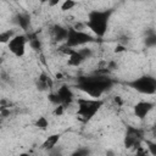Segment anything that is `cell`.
Segmentation results:
<instances>
[{"mask_svg":"<svg viewBox=\"0 0 156 156\" xmlns=\"http://www.w3.org/2000/svg\"><path fill=\"white\" fill-rule=\"evenodd\" d=\"M28 44V38L27 34L24 33H16L6 44L9 51L16 56V57H22L26 54V48Z\"/></svg>","mask_w":156,"mask_h":156,"instance_id":"obj_7","label":"cell"},{"mask_svg":"<svg viewBox=\"0 0 156 156\" xmlns=\"http://www.w3.org/2000/svg\"><path fill=\"white\" fill-rule=\"evenodd\" d=\"M146 149L150 151L151 155H156V143L155 141H150V140H146Z\"/></svg>","mask_w":156,"mask_h":156,"instance_id":"obj_19","label":"cell"},{"mask_svg":"<svg viewBox=\"0 0 156 156\" xmlns=\"http://www.w3.org/2000/svg\"><path fill=\"white\" fill-rule=\"evenodd\" d=\"M60 138H61V135L58 133H55V134H51V135L46 136V139L41 144V149L45 150V151H50L51 149H54L57 145V143L60 141Z\"/></svg>","mask_w":156,"mask_h":156,"instance_id":"obj_12","label":"cell"},{"mask_svg":"<svg viewBox=\"0 0 156 156\" xmlns=\"http://www.w3.org/2000/svg\"><path fill=\"white\" fill-rule=\"evenodd\" d=\"M115 102H116V104H118V105H122V104H123V101L121 100V98H119V96H116V98H115Z\"/></svg>","mask_w":156,"mask_h":156,"instance_id":"obj_23","label":"cell"},{"mask_svg":"<svg viewBox=\"0 0 156 156\" xmlns=\"http://www.w3.org/2000/svg\"><path fill=\"white\" fill-rule=\"evenodd\" d=\"M67 28L68 27H63L61 24H54V26H51L50 27L51 38L56 43H65L66 37H67Z\"/></svg>","mask_w":156,"mask_h":156,"instance_id":"obj_10","label":"cell"},{"mask_svg":"<svg viewBox=\"0 0 156 156\" xmlns=\"http://www.w3.org/2000/svg\"><path fill=\"white\" fill-rule=\"evenodd\" d=\"M61 2V0H49V2H48V5L50 6V7H55L56 5H58Z\"/></svg>","mask_w":156,"mask_h":156,"instance_id":"obj_22","label":"cell"},{"mask_svg":"<svg viewBox=\"0 0 156 156\" xmlns=\"http://www.w3.org/2000/svg\"><path fill=\"white\" fill-rule=\"evenodd\" d=\"M27 38H28V45L30 46V49H33L35 51H40V49H41V40H40V38L35 33L27 34Z\"/></svg>","mask_w":156,"mask_h":156,"instance_id":"obj_14","label":"cell"},{"mask_svg":"<svg viewBox=\"0 0 156 156\" xmlns=\"http://www.w3.org/2000/svg\"><path fill=\"white\" fill-rule=\"evenodd\" d=\"M144 141V130L136 127L128 126L124 133L123 143L127 149H138Z\"/></svg>","mask_w":156,"mask_h":156,"instance_id":"obj_8","label":"cell"},{"mask_svg":"<svg viewBox=\"0 0 156 156\" xmlns=\"http://www.w3.org/2000/svg\"><path fill=\"white\" fill-rule=\"evenodd\" d=\"M77 115L83 122H89L95 117L104 105V100L100 98H77Z\"/></svg>","mask_w":156,"mask_h":156,"instance_id":"obj_3","label":"cell"},{"mask_svg":"<svg viewBox=\"0 0 156 156\" xmlns=\"http://www.w3.org/2000/svg\"><path fill=\"white\" fill-rule=\"evenodd\" d=\"M93 41H95V37L88 33L87 30L76 29L72 26L67 28V37L65 40V46L77 49L80 46H85Z\"/></svg>","mask_w":156,"mask_h":156,"instance_id":"obj_4","label":"cell"},{"mask_svg":"<svg viewBox=\"0 0 156 156\" xmlns=\"http://www.w3.org/2000/svg\"><path fill=\"white\" fill-rule=\"evenodd\" d=\"M39 1H40L41 4H48V2H49V0H39Z\"/></svg>","mask_w":156,"mask_h":156,"instance_id":"obj_24","label":"cell"},{"mask_svg":"<svg viewBox=\"0 0 156 156\" xmlns=\"http://www.w3.org/2000/svg\"><path fill=\"white\" fill-rule=\"evenodd\" d=\"M65 106H62V105H56L55 106V110H54V115H56V116H61L62 113H63V111H65Z\"/></svg>","mask_w":156,"mask_h":156,"instance_id":"obj_20","label":"cell"},{"mask_svg":"<svg viewBox=\"0 0 156 156\" xmlns=\"http://www.w3.org/2000/svg\"><path fill=\"white\" fill-rule=\"evenodd\" d=\"M15 30L13 29H6L4 32H0V44H7L9 40L15 35Z\"/></svg>","mask_w":156,"mask_h":156,"instance_id":"obj_15","label":"cell"},{"mask_svg":"<svg viewBox=\"0 0 156 156\" xmlns=\"http://www.w3.org/2000/svg\"><path fill=\"white\" fill-rule=\"evenodd\" d=\"M144 43H145V45L147 48H155L156 46V34H155L154 30H151V32H149L146 34Z\"/></svg>","mask_w":156,"mask_h":156,"instance_id":"obj_16","label":"cell"},{"mask_svg":"<svg viewBox=\"0 0 156 156\" xmlns=\"http://www.w3.org/2000/svg\"><path fill=\"white\" fill-rule=\"evenodd\" d=\"M112 11L111 10H93L88 13L85 27L93 33L94 37L102 38L107 33L110 17Z\"/></svg>","mask_w":156,"mask_h":156,"instance_id":"obj_2","label":"cell"},{"mask_svg":"<svg viewBox=\"0 0 156 156\" xmlns=\"http://www.w3.org/2000/svg\"><path fill=\"white\" fill-rule=\"evenodd\" d=\"M35 127L39 128V129H41V130H45V129H48V127H49V121L46 119V117L40 116V117L35 121Z\"/></svg>","mask_w":156,"mask_h":156,"instance_id":"obj_18","label":"cell"},{"mask_svg":"<svg viewBox=\"0 0 156 156\" xmlns=\"http://www.w3.org/2000/svg\"><path fill=\"white\" fill-rule=\"evenodd\" d=\"M76 6H77V1L76 0H63L61 2L60 9H61V11L66 12V11H69V10L74 9Z\"/></svg>","mask_w":156,"mask_h":156,"instance_id":"obj_17","label":"cell"},{"mask_svg":"<svg viewBox=\"0 0 156 156\" xmlns=\"http://www.w3.org/2000/svg\"><path fill=\"white\" fill-rule=\"evenodd\" d=\"M115 82L105 74H91L79 77L77 79V88L90 98H100L113 87Z\"/></svg>","mask_w":156,"mask_h":156,"instance_id":"obj_1","label":"cell"},{"mask_svg":"<svg viewBox=\"0 0 156 156\" xmlns=\"http://www.w3.org/2000/svg\"><path fill=\"white\" fill-rule=\"evenodd\" d=\"M154 107H155V104H154L152 101H149V100H140V101H138V102L133 106V112H134V116H135L138 119L143 121V119H145V118L150 115V112L154 110Z\"/></svg>","mask_w":156,"mask_h":156,"instance_id":"obj_9","label":"cell"},{"mask_svg":"<svg viewBox=\"0 0 156 156\" xmlns=\"http://www.w3.org/2000/svg\"><path fill=\"white\" fill-rule=\"evenodd\" d=\"M49 100L55 106L62 105V106L67 107L74 101V93L71 89V87H68L67 84H62L56 91L49 94Z\"/></svg>","mask_w":156,"mask_h":156,"instance_id":"obj_6","label":"cell"},{"mask_svg":"<svg viewBox=\"0 0 156 156\" xmlns=\"http://www.w3.org/2000/svg\"><path fill=\"white\" fill-rule=\"evenodd\" d=\"M135 91L144 95H154L156 93V79L154 76L144 74L127 83Z\"/></svg>","mask_w":156,"mask_h":156,"instance_id":"obj_5","label":"cell"},{"mask_svg":"<svg viewBox=\"0 0 156 156\" xmlns=\"http://www.w3.org/2000/svg\"><path fill=\"white\" fill-rule=\"evenodd\" d=\"M52 85H54V82L50 78V76H48L46 73H41L39 76L38 82H37L38 89H40V90H48V89H51Z\"/></svg>","mask_w":156,"mask_h":156,"instance_id":"obj_13","label":"cell"},{"mask_svg":"<svg viewBox=\"0 0 156 156\" xmlns=\"http://www.w3.org/2000/svg\"><path fill=\"white\" fill-rule=\"evenodd\" d=\"M13 20H15V23L23 30H28V28L30 27V17L28 13H24V12L17 13Z\"/></svg>","mask_w":156,"mask_h":156,"instance_id":"obj_11","label":"cell"},{"mask_svg":"<svg viewBox=\"0 0 156 156\" xmlns=\"http://www.w3.org/2000/svg\"><path fill=\"white\" fill-rule=\"evenodd\" d=\"M90 151L88 149H78L77 151L73 152V155H78V156H84V155H88Z\"/></svg>","mask_w":156,"mask_h":156,"instance_id":"obj_21","label":"cell"}]
</instances>
